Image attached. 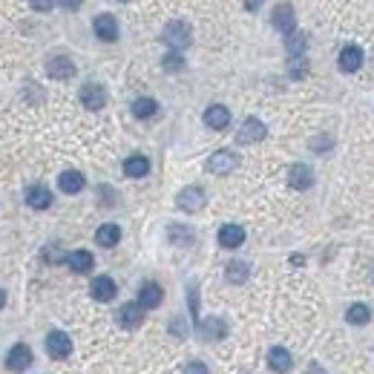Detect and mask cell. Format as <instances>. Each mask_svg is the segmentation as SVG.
Instances as JSON below:
<instances>
[{"instance_id":"3957f363","label":"cell","mask_w":374,"mask_h":374,"mask_svg":"<svg viewBox=\"0 0 374 374\" xmlns=\"http://www.w3.org/2000/svg\"><path fill=\"white\" fill-rule=\"evenodd\" d=\"M32 360H35V354H32V349L26 343H18V346H12L9 354H6V368L14 371V374H21L32 366Z\"/></svg>"},{"instance_id":"1f68e13d","label":"cell","mask_w":374,"mask_h":374,"mask_svg":"<svg viewBox=\"0 0 374 374\" xmlns=\"http://www.w3.org/2000/svg\"><path fill=\"white\" fill-rule=\"evenodd\" d=\"M190 294H187V300H190V311H193V320H196V325H199V297H196V285L190 282Z\"/></svg>"},{"instance_id":"f1b7e54d","label":"cell","mask_w":374,"mask_h":374,"mask_svg":"<svg viewBox=\"0 0 374 374\" xmlns=\"http://www.w3.org/2000/svg\"><path fill=\"white\" fill-rule=\"evenodd\" d=\"M346 320L351 322V325H366L368 320H371V311H368V305H363V302H354L349 311H346Z\"/></svg>"},{"instance_id":"5bb4252c","label":"cell","mask_w":374,"mask_h":374,"mask_svg":"<svg viewBox=\"0 0 374 374\" xmlns=\"http://www.w3.org/2000/svg\"><path fill=\"white\" fill-rule=\"evenodd\" d=\"M288 185L294 187V190H308L314 185V173H311V167L308 165H294L288 170Z\"/></svg>"},{"instance_id":"7c38bea8","label":"cell","mask_w":374,"mask_h":374,"mask_svg":"<svg viewBox=\"0 0 374 374\" xmlns=\"http://www.w3.org/2000/svg\"><path fill=\"white\" fill-rule=\"evenodd\" d=\"M84 185H87V178L81 176L78 170H63V173L58 176V187H61V193H67V196H75V193H81V190H84Z\"/></svg>"},{"instance_id":"cb8c5ba5","label":"cell","mask_w":374,"mask_h":374,"mask_svg":"<svg viewBox=\"0 0 374 374\" xmlns=\"http://www.w3.org/2000/svg\"><path fill=\"white\" fill-rule=\"evenodd\" d=\"M150 173V161L147 156H129L124 158V176L129 178H141V176H147Z\"/></svg>"},{"instance_id":"83f0119b","label":"cell","mask_w":374,"mask_h":374,"mask_svg":"<svg viewBox=\"0 0 374 374\" xmlns=\"http://www.w3.org/2000/svg\"><path fill=\"white\" fill-rule=\"evenodd\" d=\"M156 112H158V104H156L153 98H136V101H133V116L141 118V121H144V118H153Z\"/></svg>"},{"instance_id":"5b68a950","label":"cell","mask_w":374,"mask_h":374,"mask_svg":"<svg viewBox=\"0 0 374 374\" xmlns=\"http://www.w3.org/2000/svg\"><path fill=\"white\" fill-rule=\"evenodd\" d=\"M46 354L52 357V360H67L72 354V340L63 334V331H52L46 337Z\"/></svg>"},{"instance_id":"6da1fadb","label":"cell","mask_w":374,"mask_h":374,"mask_svg":"<svg viewBox=\"0 0 374 374\" xmlns=\"http://www.w3.org/2000/svg\"><path fill=\"white\" fill-rule=\"evenodd\" d=\"M161 41H165L170 50H185V46H190V41H193V32H190V26L185 23V21H170L165 29H161Z\"/></svg>"},{"instance_id":"d4e9b609","label":"cell","mask_w":374,"mask_h":374,"mask_svg":"<svg viewBox=\"0 0 374 374\" xmlns=\"http://www.w3.org/2000/svg\"><path fill=\"white\" fill-rule=\"evenodd\" d=\"M167 239H170V245H178V248H187L196 242V233L190 231V227L185 225H170V231H167Z\"/></svg>"},{"instance_id":"ac0fdd59","label":"cell","mask_w":374,"mask_h":374,"mask_svg":"<svg viewBox=\"0 0 374 374\" xmlns=\"http://www.w3.org/2000/svg\"><path fill=\"white\" fill-rule=\"evenodd\" d=\"M268 366H271L276 374H285L291 366H294V357H291V351H288V349L273 346V349L268 351Z\"/></svg>"},{"instance_id":"4fadbf2b","label":"cell","mask_w":374,"mask_h":374,"mask_svg":"<svg viewBox=\"0 0 374 374\" xmlns=\"http://www.w3.org/2000/svg\"><path fill=\"white\" fill-rule=\"evenodd\" d=\"M161 300H165V291H161V285L156 282H144L141 291H138V305L147 311V308H158Z\"/></svg>"},{"instance_id":"8fae6325","label":"cell","mask_w":374,"mask_h":374,"mask_svg":"<svg viewBox=\"0 0 374 374\" xmlns=\"http://www.w3.org/2000/svg\"><path fill=\"white\" fill-rule=\"evenodd\" d=\"M90 291H92V300H98V302H110V300H116V282L110 280V276H95V280L90 282Z\"/></svg>"},{"instance_id":"4316f807","label":"cell","mask_w":374,"mask_h":374,"mask_svg":"<svg viewBox=\"0 0 374 374\" xmlns=\"http://www.w3.org/2000/svg\"><path fill=\"white\" fill-rule=\"evenodd\" d=\"M285 46H288L291 58H302L305 46H308V38H305V32H291V35L285 38Z\"/></svg>"},{"instance_id":"9a60e30c","label":"cell","mask_w":374,"mask_h":374,"mask_svg":"<svg viewBox=\"0 0 374 374\" xmlns=\"http://www.w3.org/2000/svg\"><path fill=\"white\" fill-rule=\"evenodd\" d=\"M26 205H29L32 210H46V207L52 205V193H50V187L32 185V187L26 190Z\"/></svg>"},{"instance_id":"7a4b0ae2","label":"cell","mask_w":374,"mask_h":374,"mask_svg":"<svg viewBox=\"0 0 374 374\" xmlns=\"http://www.w3.org/2000/svg\"><path fill=\"white\" fill-rule=\"evenodd\" d=\"M176 205H178V210H185V214H196V210L205 207V190L199 185H190L185 190H178Z\"/></svg>"},{"instance_id":"d590c367","label":"cell","mask_w":374,"mask_h":374,"mask_svg":"<svg viewBox=\"0 0 374 374\" xmlns=\"http://www.w3.org/2000/svg\"><path fill=\"white\" fill-rule=\"evenodd\" d=\"M305 374H325V368L320 366V363H311V366H308V371Z\"/></svg>"},{"instance_id":"7402d4cb","label":"cell","mask_w":374,"mask_h":374,"mask_svg":"<svg viewBox=\"0 0 374 374\" xmlns=\"http://www.w3.org/2000/svg\"><path fill=\"white\" fill-rule=\"evenodd\" d=\"M95 242H98L101 248H116L121 242V227L118 225H101L98 231H95Z\"/></svg>"},{"instance_id":"836d02e7","label":"cell","mask_w":374,"mask_h":374,"mask_svg":"<svg viewBox=\"0 0 374 374\" xmlns=\"http://www.w3.org/2000/svg\"><path fill=\"white\" fill-rule=\"evenodd\" d=\"M170 331H173L178 340H185V337H187V329H185V322H182V320H173V322H170Z\"/></svg>"},{"instance_id":"484cf974","label":"cell","mask_w":374,"mask_h":374,"mask_svg":"<svg viewBox=\"0 0 374 374\" xmlns=\"http://www.w3.org/2000/svg\"><path fill=\"white\" fill-rule=\"evenodd\" d=\"M248 273H251L248 262H239V259H233V262H227V268H225V276H227V282H231V285H242V282H248Z\"/></svg>"},{"instance_id":"f546056e","label":"cell","mask_w":374,"mask_h":374,"mask_svg":"<svg viewBox=\"0 0 374 374\" xmlns=\"http://www.w3.org/2000/svg\"><path fill=\"white\" fill-rule=\"evenodd\" d=\"M305 72H308V61L305 58H291V63H288V75L291 78H305Z\"/></svg>"},{"instance_id":"52a82bcc","label":"cell","mask_w":374,"mask_h":374,"mask_svg":"<svg viewBox=\"0 0 374 374\" xmlns=\"http://www.w3.org/2000/svg\"><path fill=\"white\" fill-rule=\"evenodd\" d=\"M92 29H95V35H98L101 41H107V43L118 41V21H116V14H110V12L98 14V18L92 21Z\"/></svg>"},{"instance_id":"e575fe53","label":"cell","mask_w":374,"mask_h":374,"mask_svg":"<svg viewBox=\"0 0 374 374\" xmlns=\"http://www.w3.org/2000/svg\"><path fill=\"white\" fill-rule=\"evenodd\" d=\"M311 147H314V150H325V147H331V138H314V141H311Z\"/></svg>"},{"instance_id":"ba28073f","label":"cell","mask_w":374,"mask_h":374,"mask_svg":"<svg viewBox=\"0 0 374 374\" xmlns=\"http://www.w3.org/2000/svg\"><path fill=\"white\" fill-rule=\"evenodd\" d=\"M271 21L273 26L282 32V35H291L297 26V18H294V6L291 3H280V6H273V14H271Z\"/></svg>"},{"instance_id":"603a6c76","label":"cell","mask_w":374,"mask_h":374,"mask_svg":"<svg viewBox=\"0 0 374 374\" xmlns=\"http://www.w3.org/2000/svg\"><path fill=\"white\" fill-rule=\"evenodd\" d=\"M63 262H67L75 273H87V271L92 268L95 259H92V253H90V251H72V253L63 256Z\"/></svg>"},{"instance_id":"d6986e66","label":"cell","mask_w":374,"mask_h":374,"mask_svg":"<svg viewBox=\"0 0 374 374\" xmlns=\"http://www.w3.org/2000/svg\"><path fill=\"white\" fill-rule=\"evenodd\" d=\"M242 242H245V231H242L239 225H222V231H219V245L227 248V251H233L239 248Z\"/></svg>"},{"instance_id":"d6a6232c","label":"cell","mask_w":374,"mask_h":374,"mask_svg":"<svg viewBox=\"0 0 374 374\" xmlns=\"http://www.w3.org/2000/svg\"><path fill=\"white\" fill-rule=\"evenodd\" d=\"M182 374H210V371H207V366H205L202 360H190Z\"/></svg>"},{"instance_id":"9c48e42d","label":"cell","mask_w":374,"mask_h":374,"mask_svg":"<svg viewBox=\"0 0 374 374\" xmlns=\"http://www.w3.org/2000/svg\"><path fill=\"white\" fill-rule=\"evenodd\" d=\"M81 104L87 110H101L107 104V92L101 84H84L81 87Z\"/></svg>"},{"instance_id":"44dd1931","label":"cell","mask_w":374,"mask_h":374,"mask_svg":"<svg viewBox=\"0 0 374 374\" xmlns=\"http://www.w3.org/2000/svg\"><path fill=\"white\" fill-rule=\"evenodd\" d=\"M363 67V50L360 46H346L343 52H340V70L343 72H357Z\"/></svg>"},{"instance_id":"74e56055","label":"cell","mask_w":374,"mask_h":374,"mask_svg":"<svg viewBox=\"0 0 374 374\" xmlns=\"http://www.w3.org/2000/svg\"><path fill=\"white\" fill-rule=\"evenodd\" d=\"M6 305V291H0V308Z\"/></svg>"},{"instance_id":"8992f818","label":"cell","mask_w":374,"mask_h":374,"mask_svg":"<svg viewBox=\"0 0 374 374\" xmlns=\"http://www.w3.org/2000/svg\"><path fill=\"white\" fill-rule=\"evenodd\" d=\"M268 136V129L265 124L259 121V118H245L239 127V133H236V144H256V141H262Z\"/></svg>"},{"instance_id":"ffe728a7","label":"cell","mask_w":374,"mask_h":374,"mask_svg":"<svg viewBox=\"0 0 374 374\" xmlns=\"http://www.w3.org/2000/svg\"><path fill=\"white\" fill-rule=\"evenodd\" d=\"M199 334L207 337V340H222L227 334V322L219 320V317H207V320H199Z\"/></svg>"},{"instance_id":"30bf717a","label":"cell","mask_w":374,"mask_h":374,"mask_svg":"<svg viewBox=\"0 0 374 374\" xmlns=\"http://www.w3.org/2000/svg\"><path fill=\"white\" fill-rule=\"evenodd\" d=\"M46 75L55 78V81H70V78H75V63L70 58L58 55V58H52L50 63H46Z\"/></svg>"},{"instance_id":"277c9868","label":"cell","mask_w":374,"mask_h":374,"mask_svg":"<svg viewBox=\"0 0 374 374\" xmlns=\"http://www.w3.org/2000/svg\"><path fill=\"white\" fill-rule=\"evenodd\" d=\"M210 173H216V176H227V173H233L236 167H239V158H236V153H231V150H216L214 156L207 158V165H205Z\"/></svg>"},{"instance_id":"4dcf8cb0","label":"cell","mask_w":374,"mask_h":374,"mask_svg":"<svg viewBox=\"0 0 374 374\" xmlns=\"http://www.w3.org/2000/svg\"><path fill=\"white\" fill-rule=\"evenodd\" d=\"M165 70H167V72H178V70H185V58L178 55V52H170V55L165 58Z\"/></svg>"},{"instance_id":"8d00e7d4","label":"cell","mask_w":374,"mask_h":374,"mask_svg":"<svg viewBox=\"0 0 374 374\" xmlns=\"http://www.w3.org/2000/svg\"><path fill=\"white\" fill-rule=\"evenodd\" d=\"M32 9H35V12H50L52 3H32Z\"/></svg>"},{"instance_id":"e0dca14e","label":"cell","mask_w":374,"mask_h":374,"mask_svg":"<svg viewBox=\"0 0 374 374\" xmlns=\"http://www.w3.org/2000/svg\"><path fill=\"white\" fill-rule=\"evenodd\" d=\"M205 124L210 129H225L227 124H231V112H227V107H222V104H210L205 110Z\"/></svg>"},{"instance_id":"2e32d148","label":"cell","mask_w":374,"mask_h":374,"mask_svg":"<svg viewBox=\"0 0 374 374\" xmlns=\"http://www.w3.org/2000/svg\"><path fill=\"white\" fill-rule=\"evenodd\" d=\"M118 322L124 325V329H129V331L138 329V325L144 322V308L138 302H127L121 311H118Z\"/></svg>"}]
</instances>
